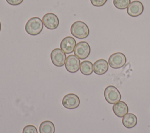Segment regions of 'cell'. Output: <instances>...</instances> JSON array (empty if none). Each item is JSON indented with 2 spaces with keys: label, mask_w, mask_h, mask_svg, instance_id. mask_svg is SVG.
Segmentation results:
<instances>
[{
  "label": "cell",
  "mask_w": 150,
  "mask_h": 133,
  "mask_svg": "<svg viewBox=\"0 0 150 133\" xmlns=\"http://www.w3.org/2000/svg\"><path fill=\"white\" fill-rule=\"evenodd\" d=\"M108 69V64L104 59H99L93 64L94 72L99 75L104 74Z\"/></svg>",
  "instance_id": "cell-12"
},
{
  "label": "cell",
  "mask_w": 150,
  "mask_h": 133,
  "mask_svg": "<svg viewBox=\"0 0 150 133\" xmlns=\"http://www.w3.org/2000/svg\"><path fill=\"white\" fill-rule=\"evenodd\" d=\"M55 127L54 124L49 120L43 121L39 126L40 133H54Z\"/></svg>",
  "instance_id": "cell-15"
},
{
  "label": "cell",
  "mask_w": 150,
  "mask_h": 133,
  "mask_svg": "<svg viewBox=\"0 0 150 133\" xmlns=\"http://www.w3.org/2000/svg\"><path fill=\"white\" fill-rule=\"evenodd\" d=\"M107 1V0H90L91 4L96 7H101L103 6Z\"/></svg>",
  "instance_id": "cell-19"
},
{
  "label": "cell",
  "mask_w": 150,
  "mask_h": 133,
  "mask_svg": "<svg viewBox=\"0 0 150 133\" xmlns=\"http://www.w3.org/2000/svg\"><path fill=\"white\" fill-rule=\"evenodd\" d=\"M91 49L90 45L86 41L79 42L74 50V55L80 60L87 58L90 54Z\"/></svg>",
  "instance_id": "cell-5"
},
{
  "label": "cell",
  "mask_w": 150,
  "mask_h": 133,
  "mask_svg": "<svg viewBox=\"0 0 150 133\" xmlns=\"http://www.w3.org/2000/svg\"><path fill=\"white\" fill-rule=\"evenodd\" d=\"M1 30V22H0V31Z\"/></svg>",
  "instance_id": "cell-21"
},
{
  "label": "cell",
  "mask_w": 150,
  "mask_h": 133,
  "mask_svg": "<svg viewBox=\"0 0 150 133\" xmlns=\"http://www.w3.org/2000/svg\"><path fill=\"white\" fill-rule=\"evenodd\" d=\"M66 58V54L60 48H54L50 53V58L53 64L58 67L64 65Z\"/></svg>",
  "instance_id": "cell-7"
},
{
  "label": "cell",
  "mask_w": 150,
  "mask_h": 133,
  "mask_svg": "<svg viewBox=\"0 0 150 133\" xmlns=\"http://www.w3.org/2000/svg\"><path fill=\"white\" fill-rule=\"evenodd\" d=\"M144 9V5L142 2L139 1H134L128 5L127 8V12L130 16L136 18L142 13Z\"/></svg>",
  "instance_id": "cell-10"
},
{
  "label": "cell",
  "mask_w": 150,
  "mask_h": 133,
  "mask_svg": "<svg viewBox=\"0 0 150 133\" xmlns=\"http://www.w3.org/2000/svg\"><path fill=\"white\" fill-rule=\"evenodd\" d=\"M70 32L73 36L79 39H84L88 36L90 30L84 22L78 20L72 24Z\"/></svg>",
  "instance_id": "cell-1"
},
{
  "label": "cell",
  "mask_w": 150,
  "mask_h": 133,
  "mask_svg": "<svg viewBox=\"0 0 150 133\" xmlns=\"http://www.w3.org/2000/svg\"><path fill=\"white\" fill-rule=\"evenodd\" d=\"M112 111L115 116L118 117H123L128 112V107L127 104L122 101L114 104L112 106Z\"/></svg>",
  "instance_id": "cell-13"
},
{
  "label": "cell",
  "mask_w": 150,
  "mask_h": 133,
  "mask_svg": "<svg viewBox=\"0 0 150 133\" xmlns=\"http://www.w3.org/2000/svg\"><path fill=\"white\" fill-rule=\"evenodd\" d=\"M104 95L105 100L111 104H114L119 101L121 99V95L118 89L112 85L108 86L105 88Z\"/></svg>",
  "instance_id": "cell-3"
},
{
  "label": "cell",
  "mask_w": 150,
  "mask_h": 133,
  "mask_svg": "<svg viewBox=\"0 0 150 133\" xmlns=\"http://www.w3.org/2000/svg\"><path fill=\"white\" fill-rule=\"evenodd\" d=\"M131 3V0H113L114 6L118 9H127Z\"/></svg>",
  "instance_id": "cell-17"
},
{
  "label": "cell",
  "mask_w": 150,
  "mask_h": 133,
  "mask_svg": "<svg viewBox=\"0 0 150 133\" xmlns=\"http://www.w3.org/2000/svg\"><path fill=\"white\" fill-rule=\"evenodd\" d=\"M80 102L79 97L74 93H68L62 99V105L69 110H73L77 108L80 105Z\"/></svg>",
  "instance_id": "cell-6"
},
{
  "label": "cell",
  "mask_w": 150,
  "mask_h": 133,
  "mask_svg": "<svg viewBox=\"0 0 150 133\" xmlns=\"http://www.w3.org/2000/svg\"><path fill=\"white\" fill-rule=\"evenodd\" d=\"M80 71L84 75H90L93 72V64L89 61H83L80 63Z\"/></svg>",
  "instance_id": "cell-16"
},
{
  "label": "cell",
  "mask_w": 150,
  "mask_h": 133,
  "mask_svg": "<svg viewBox=\"0 0 150 133\" xmlns=\"http://www.w3.org/2000/svg\"><path fill=\"white\" fill-rule=\"evenodd\" d=\"M43 28L42 20L38 17H33L29 19L25 24L26 32L31 36H36L40 34Z\"/></svg>",
  "instance_id": "cell-2"
},
{
  "label": "cell",
  "mask_w": 150,
  "mask_h": 133,
  "mask_svg": "<svg viewBox=\"0 0 150 133\" xmlns=\"http://www.w3.org/2000/svg\"><path fill=\"white\" fill-rule=\"evenodd\" d=\"M64 65L66 69L69 72L76 73L80 69V59L75 55H69L66 58Z\"/></svg>",
  "instance_id": "cell-8"
},
{
  "label": "cell",
  "mask_w": 150,
  "mask_h": 133,
  "mask_svg": "<svg viewBox=\"0 0 150 133\" xmlns=\"http://www.w3.org/2000/svg\"><path fill=\"white\" fill-rule=\"evenodd\" d=\"M122 123L125 128H132L137 124V117L132 113H127L123 117Z\"/></svg>",
  "instance_id": "cell-14"
},
{
  "label": "cell",
  "mask_w": 150,
  "mask_h": 133,
  "mask_svg": "<svg viewBox=\"0 0 150 133\" xmlns=\"http://www.w3.org/2000/svg\"><path fill=\"white\" fill-rule=\"evenodd\" d=\"M77 43L75 39L70 36L64 37L60 43V49L65 54H70L74 51Z\"/></svg>",
  "instance_id": "cell-11"
},
{
  "label": "cell",
  "mask_w": 150,
  "mask_h": 133,
  "mask_svg": "<svg viewBox=\"0 0 150 133\" xmlns=\"http://www.w3.org/2000/svg\"><path fill=\"white\" fill-rule=\"evenodd\" d=\"M7 3L11 5H18L22 3L23 0H6Z\"/></svg>",
  "instance_id": "cell-20"
},
{
  "label": "cell",
  "mask_w": 150,
  "mask_h": 133,
  "mask_svg": "<svg viewBox=\"0 0 150 133\" xmlns=\"http://www.w3.org/2000/svg\"><path fill=\"white\" fill-rule=\"evenodd\" d=\"M127 62L125 55L121 52H115L108 58V65L114 69H119L123 67Z\"/></svg>",
  "instance_id": "cell-4"
},
{
  "label": "cell",
  "mask_w": 150,
  "mask_h": 133,
  "mask_svg": "<svg viewBox=\"0 0 150 133\" xmlns=\"http://www.w3.org/2000/svg\"><path fill=\"white\" fill-rule=\"evenodd\" d=\"M42 22L45 27L50 30L56 29L59 24V18L53 13H46L43 16Z\"/></svg>",
  "instance_id": "cell-9"
},
{
  "label": "cell",
  "mask_w": 150,
  "mask_h": 133,
  "mask_svg": "<svg viewBox=\"0 0 150 133\" xmlns=\"http://www.w3.org/2000/svg\"><path fill=\"white\" fill-rule=\"evenodd\" d=\"M22 133H38V132L35 126L33 125H28L23 128L22 130Z\"/></svg>",
  "instance_id": "cell-18"
}]
</instances>
